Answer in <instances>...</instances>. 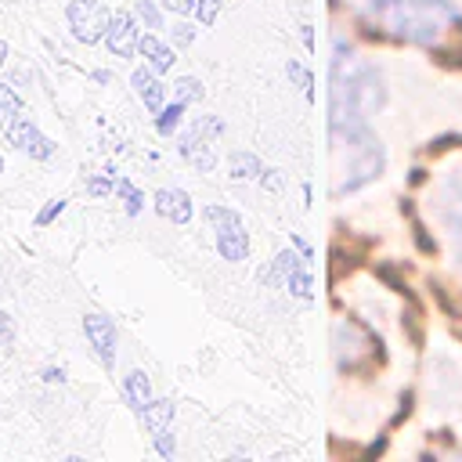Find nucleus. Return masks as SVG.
I'll use <instances>...</instances> for the list:
<instances>
[{
    "label": "nucleus",
    "instance_id": "nucleus-1",
    "mask_svg": "<svg viewBox=\"0 0 462 462\" xmlns=\"http://www.w3.org/2000/svg\"><path fill=\"white\" fill-rule=\"evenodd\" d=\"M368 11L408 43H437L448 22H458L448 0H368Z\"/></svg>",
    "mask_w": 462,
    "mask_h": 462
},
{
    "label": "nucleus",
    "instance_id": "nucleus-2",
    "mask_svg": "<svg viewBox=\"0 0 462 462\" xmlns=\"http://www.w3.org/2000/svg\"><path fill=\"white\" fill-rule=\"evenodd\" d=\"M206 217L217 224V249H220V256L231 260V263H235V260H245V253H249V235H245L238 213H235V209H224V206H209Z\"/></svg>",
    "mask_w": 462,
    "mask_h": 462
},
{
    "label": "nucleus",
    "instance_id": "nucleus-3",
    "mask_svg": "<svg viewBox=\"0 0 462 462\" xmlns=\"http://www.w3.org/2000/svg\"><path fill=\"white\" fill-rule=\"evenodd\" d=\"M108 11L97 4V0H72L69 4V25H72V36L79 43H97L108 29Z\"/></svg>",
    "mask_w": 462,
    "mask_h": 462
},
{
    "label": "nucleus",
    "instance_id": "nucleus-4",
    "mask_svg": "<svg viewBox=\"0 0 462 462\" xmlns=\"http://www.w3.org/2000/svg\"><path fill=\"white\" fill-rule=\"evenodd\" d=\"M4 134H7V141H11L18 152H29L32 159H47V155H54V141H47V137L36 130V123H29L25 116H18Z\"/></svg>",
    "mask_w": 462,
    "mask_h": 462
},
{
    "label": "nucleus",
    "instance_id": "nucleus-5",
    "mask_svg": "<svg viewBox=\"0 0 462 462\" xmlns=\"http://www.w3.org/2000/svg\"><path fill=\"white\" fill-rule=\"evenodd\" d=\"M105 43L116 58H130L137 51V29H134V18L126 11H116L108 18V29H105Z\"/></svg>",
    "mask_w": 462,
    "mask_h": 462
},
{
    "label": "nucleus",
    "instance_id": "nucleus-6",
    "mask_svg": "<svg viewBox=\"0 0 462 462\" xmlns=\"http://www.w3.org/2000/svg\"><path fill=\"white\" fill-rule=\"evenodd\" d=\"M83 332H87L90 346L97 350V357H101L105 365H112V357H116V325H112V318H105V314H87V318H83Z\"/></svg>",
    "mask_w": 462,
    "mask_h": 462
},
{
    "label": "nucleus",
    "instance_id": "nucleus-7",
    "mask_svg": "<svg viewBox=\"0 0 462 462\" xmlns=\"http://www.w3.org/2000/svg\"><path fill=\"white\" fill-rule=\"evenodd\" d=\"M155 209H159V217H166V220H173V224H188V220H191V199H188V191H180V188H162V191H155Z\"/></svg>",
    "mask_w": 462,
    "mask_h": 462
},
{
    "label": "nucleus",
    "instance_id": "nucleus-8",
    "mask_svg": "<svg viewBox=\"0 0 462 462\" xmlns=\"http://www.w3.org/2000/svg\"><path fill=\"white\" fill-rule=\"evenodd\" d=\"M134 90L141 94V101H144V108H148V112H159V108H162L166 87L155 79V69H152V65L134 69Z\"/></svg>",
    "mask_w": 462,
    "mask_h": 462
},
{
    "label": "nucleus",
    "instance_id": "nucleus-9",
    "mask_svg": "<svg viewBox=\"0 0 462 462\" xmlns=\"http://www.w3.org/2000/svg\"><path fill=\"white\" fill-rule=\"evenodd\" d=\"M137 51L148 58V65L155 69V72H166V69H173V47H166L155 32H144V36H137Z\"/></svg>",
    "mask_w": 462,
    "mask_h": 462
},
{
    "label": "nucleus",
    "instance_id": "nucleus-10",
    "mask_svg": "<svg viewBox=\"0 0 462 462\" xmlns=\"http://www.w3.org/2000/svg\"><path fill=\"white\" fill-rule=\"evenodd\" d=\"M137 415H141L144 430H148L152 437H159V433L170 430V422H173V401H148Z\"/></svg>",
    "mask_w": 462,
    "mask_h": 462
},
{
    "label": "nucleus",
    "instance_id": "nucleus-11",
    "mask_svg": "<svg viewBox=\"0 0 462 462\" xmlns=\"http://www.w3.org/2000/svg\"><path fill=\"white\" fill-rule=\"evenodd\" d=\"M180 155L195 166V170H213V152H209V141L202 137L199 141V130H191L184 141H180Z\"/></svg>",
    "mask_w": 462,
    "mask_h": 462
},
{
    "label": "nucleus",
    "instance_id": "nucleus-12",
    "mask_svg": "<svg viewBox=\"0 0 462 462\" xmlns=\"http://www.w3.org/2000/svg\"><path fill=\"white\" fill-rule=\"evenodd\" d=\"M123 397H126V404H130L134 411H141V408L152 401V383H148V375H144V372H130L126 383H123Z\"/></svg>",
    "mask_w": 462,
    "mask_h": 462
},
{
    "label": "nucleus",
    "instance_id": "nucleus-13",
    "mask_svg": "<svg viewBox=\"0 0 462 462\" xmlns=\"http://www.w3.org/2000/svg\"><path fill=\"white\" fill-rule=\"evenodd\" d=\"M227 170H231V177H235V180H253V177H260V173H263V170H260V159H256V155H249V152H231Z\"/></svg>",
    "mask_w": 462,
    "mask_h": 462
},
{
    "label": "nucleus",
    "instance_id": "nucleus-14",
    "mask_svg": "<svg viewBox=\"0 0 462 462\" xmlns=\"http://www.w3.org/2000/svg\"><path fill=\"white\" fill-rule=\"evenodd\" d=\"M444 220H448V231H451V238H455V245H458V256H462V188L448 199Z\"/></svg>",
    "mask_w": 462,
    "mask_h": 462
},
{
    "label": "nucleus",
    "instance_id": "nucleus-15",
    "mask_svg": "<svg viewBox=\"0 0 462 462\" xmlns=\"http://www.w3.org/2000/svg\"><path fill=\"white\" fill-rule=\"evenodd\" d=\"M18 112H22L18 94H14L11 87H0V130H7V126L18 119Z\"/></svg>",
    "mask_w": 462,
    "mask_h": 462
},
{
    "label": "nucleus",
    "instance_id": "nucleus-16",
    "mask_svg": "<svg viewBox=\"0 0 462 462\" xmlns=\"http://www.w3.org/2000/svg\"><path fill=\"white\" fill-rule=\"evenodd\" d=\"M173 101H180V105L202 101V83H199L195 76H180V79L173 83Z\"/></svg>",
    "mask_w": 462,
    "mask_h": 462
},
{
    "label": "nucleus",
    "instance_id": "nucleus-17",
    "mask_svg": "<svg viewBox=\"0 0 462 462\" xmlns=\"http://www.w3.org/2000/svg\"><path fill=\"white\" fill-rule=\"evenodd\" d=\"M285 285H289V292H292V296H300V300H310V289H314V285H310L307 263H300V267L289 274V282H285Z\"/></svg>",
    "mask_w": 462,
    "mask_h": 462
},
{
    "label": "nucleus",
    "instance_id": "nucleus-18",
    "mask_svg": "<svg viewBox=\"0 0 462 462\" xmlns=\"http://www.w3.org/2000/svg\"><path fill=\"white\" fill-rule=\"evenodd\" d=\"M180 112H184V105L180 101H173L170 108H159V119H155V126H159V134H173V126L180 123Z\"/></svg>",
    "mask_w": 462,
    "mask_h": 462
},
{
    "label": "nucleus",
    "instance_id": "nucleus-19",
    "mask_svg": "<svg viewBox=\"0 0 462 462\" xmlns=\"http://www.w3.org/2000/svg\"><path fill=\"white\" fill-rule=\"evenodd\" d=\"M116 191H119V195H123V199H126V213H130V217H134V213H137V209H141V202H144V199H141V191H137V188H134V184H130V180H123V177H119V180H116Z\"/></svg>",
    "mask_w": 462,
    "mask_h": 462
},
{
    "label": "nucleus",
    "instance_id": "nucleus-20",
    "mask_svg": "<svg viewBox=\"0 0 462 462\" xmlns=\"http://www.w3.org/2000/svg\"><path fill=\"white\" fill-rule=\"evenodd\" d=\"M137 18H141L148 29H159V25H162V18H159V7H155L152 0H137Z\"/></svg>",
    "mask_w": 462,
    "mask_h": 462
},
{
    "label": "nucleus",
    "instance_id": "nucleus-21",
    "mask_svg": "<svg viewBox=\"0 0 462 462\" xmlns=\"http://www.w3.org/2000/svg\"><path fill=\"white\" fill-rule=\"evenodd\" d=\"M217 11H220V0H202V4H195V14H199L202 25H213V22H217Z\"/></svg>",
    "mask_w": 462,
    "mask_h": 462
},
{
    "label": "nucleus",
    "instance_id": "nucleus-22",
    "mask_svg": "<svg viewBox=\"0 0 462 462\" xmlns=\"http://www.w3.org/2000/svg\"><path fill=\"white\" fill-rule=\"evenodd\" d=\"M289 76H292V79H296V83H300V87L310 94V76H307V69H303L300 61H289Z\"/></svg>",
    "mask_w": 462,
    "mask_h": 462
},
{
    "label": "nucleus",
    "instance_id": "nucleus-23",
    "mask_svg": "<svg viewBox=\"0 0 462 462\" xmlns=\"http://www.w3.org/2000/svg\"><path fill=\"white\" fill-rule=\"evenodd\" d=\"M61 209H65V199H54V202H51V206H47V209L36 217V224H40V227H43V224H51V220H54Z\"/></svg>",
    "mask_w": 462,
    "mask_h": 462
},
{
    "label": "nucleus",
    "instance_id": "nucleus-24",
    "mask_svg": "<svg viewBox=\"0 0 462 462\" xmlns=\"http://www.w3.org/2000/svg\"><path fill=\"white\" fill-rule=\"evenodd\" d=\"M155 448H159V455H166V458H173V451H177V444H173V437H170V430H162V433L155 437Z\"/></svg>",
    "mask_w": 462,
    "mask_h": 462
},
{
    "label": "nucleus",
    "instance_id": "nucleus-25",
    "mask_svg": "<svg viewBox=\"0 0 462 462\" xmlns=\"http://www.w3.org/2000/svg\"><path fill=\"white\" fill-rule=\"evenodd\" d=\"M260 180H263L267 191H282V170H263Z\"/></svg>",
    "mask_w": 462,
    "mask_h": 462
},
{
    "label": "nucleus",
    "instance_id": "nucleus-26",
    "mask_svg": "<svg viewBox=\"0 0 462 462\" xmlns=\"http://www.w3.org/2000/svg\"><path fill=\"white\" fill-rule=\"evenodd\" d=\"M162 7L173 11V14H191L195 11V0H162Z\"/></svg>",
    "mask_w": 462,
    "mask_h": 462
},
{
    "label": "nucleus",
    "instance_id": "nucleus-27",
    "mask_svg": "<svg viewBox=\"0 0 462 462\" xmlns=\"http://www.w3.org/2000/svg\"><path fill=\"white\" fill-rule=\"evenodd\" d=\"M87 188H90V195H108L116 184H112L108 177H90V184H87Z\"/></svg>",
    "mask_w": 462,
    "mask_h": 462
},
{
    "label": "nucleus",
    "instance_id": "nucleus-28",
    "mask_svg": "<svg viewBox=\"0 0 462 462\" xmlns=\"http://www.w3.org/2000/svg\"><path fill=\"white\" fill-rule=\"evenodd\" d=\"M173 40H177L180 47H188V43L195 40V29H191V25H173Z\"/></svg>",
    "mask_w": 462,
    "mask_h": 462
},
{
    "label": "nucleus",
    "instance_id": "nucleus-29",
    "mask_svg": "<svg viewBox=\"0 0 462 462\" xmlns=\"http://www.w3.org/2000/svg\"><path fill=\"white\" fill-rule=\"evenodd\" d=\"M0 339H4V343H11V339H14V325H11V318H7L4 310H0Z\"/></svg>",
    "mask_w": 462,
    "mask_h": 462
},
{
    "label": "nucleus",
    "instance_id": "nucleus-30",
    "mask_svg": "<svg viewBox=\"0 0 462 462\" xmlns=\"http://www.w3.org/2000/svg\"><path fill=\"white\" fill-rule=\"evenodd\" d=\"M43 379H47V383H54V379L61 383V379H65V372H61V368H47V372H43Z\"/></svg>",
    "mask_w": 462,
    "mask_h": 462
},
{
    "label": "nucleus",
    "instance_id": "nucleus-31",
    "mask_svg": "<svg viewBox=\"0 0 462 462\" xmlns=\"http://www.w3.org/2000/svg\"><path fill=\"white\" fill-rule=\"evenodd\" d=\"M4 58H7V43L0 40V65H4Z\"/></svg>",
    "mask_w": 462,
    "mask_h": 462
},
{
    "label": "nucleus",
    "instance_id": "nucleus-32",
    "mask_svg": "<svg viewBox=\"0 0 462 462\" xmlns=\"http://www.w3.org/2000/svg\"><path fill=\"white\" fill-rule=\"evenodd\" d=\"M0 170H4V159H0Z\"/></svg>",
    "mask_w": 462,
    "mask_h": 462
}]
</instances>
